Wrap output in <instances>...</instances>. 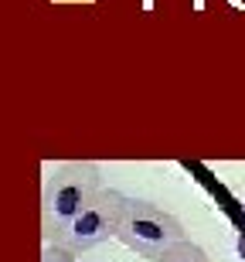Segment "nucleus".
<instances>
[{
	"label": "nucleus",
	"instance_id": "1",
	"mask_svg": "<svg viewBox=\"0 0 245 262\" xmlns=\"http://www.w3.org/2000/svg\"><path fill=\"white\" fill-rule=\"evenodd\" d=\"M102 187V174L96 164L85 160H72L58 164L44 181V194H41V228L44 238L55 242V235L79 214V208Z\"/></svg>",
	"mask_w": 245,
	"mask_h": 262
},
{
	"label": "nucleus",
	"instance_id": "2",
	"mask_svg": "<svg viewBox=\"0 0 245 262\" xmlns=\"http://www.w3.org/2000/svg\"><path fill=\"white\" fill-rule=\"evenodd\" d=\"M116 238L143 259L160 262L174 245L187 242V232L170 211L150 201H140V198H126L116 225Z\"/></svg>",
	"mask_w": 245,
	"mask_h": 262
},
{
	"label": "nucleus",
	"instance_id": "3",
	"mask_svg": "<svg viewBox=\"0 0 245 262\" xmlns=\"http://www.w3.org/2000/svg\"><path fill=\"white\" fill-rule=\"evenodd\" d=\"M123 201H126V198L119 194V191H113V187H99L96 194L79 208V214L55 235V242H48V245H61V249H69V252L79 255V252H88V249L109 242V238H116V225H119V214H123Z\"/></svg>",
	"mask_w": 245,
	"mask_h": 262
},
{
	"label": "nucleus",
	"instance_id": "4",
	"mask_svg": "<svg viewBox=\"0 0 245 262\" xmlns=\"http://www.w3.org/2000/svg\"><path fill=\"white\" fill-rule=\"evenodd\" d=\"M160 262H211V259H208V252L201 249V245H194L191 238H187V242L174 245V249H170Z\"/></svg>",
	"mask_w": 245,
	"mask_h": 262
},
{
	"label": "nucleus",
	"instance_id": "5",
	"mask_svg": "<svg viewBox=\"0 0 245 262\" xmlns=\"http://www.w3.org/2000/svg\"><path fill=\"white\" fill-rule=\"evenodd\" d=\"M41 262H79V255L69 252V249H61V245H48V249L41 252Z\"/></svg>",
	"mask_w": 245,
	"mask_h": 262
},
{
	"label": "nucleus",
	"instance_id": "6",
	"mask_svg": "<svg viewBox=\"0 0 245 262\" xmlns=\"http://www.w3.org/2000/svg\"><path fill=\"white\" fill-rule=\"evenodd\" d=\"M228 4H232L235 10H245V0H228Z\"/></svg>",
	"mask_w": 245,
	"mask_h": 262
}]
</instances>
